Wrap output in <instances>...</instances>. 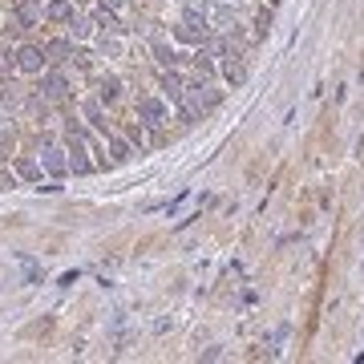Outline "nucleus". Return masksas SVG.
Here are the masks:
<instances>
[{
  "label": "nucleus",
  "mask_w": 364,
  "mask_h": 364,
  "mask_svg": "<svg viewBox=\"0 0 364 364\" xmlns=\"http://www.w3.org/2000/svg\"><path fill=\"white\" fill-rule=\"evenodd\" d=\"M37 162L45 166L49 174H65V170H69L65 150H61V146H53V142H41V146H37Z\"/></svg>",
  "instance_id": "f257e3e1"
},
{
  "label": "nucleus",
  "mask_w": 364,
  "mask_h": 364,
  "mask_svg": "<svg viewBox=\"0 0 364 364\" xmlns=\"http://www.w3.org/2000/svg\"><path fill=\"white\" fill-rule=\"evenodd\" d=\"M45 49H37V45H25V49H16V69L21 73H41L45 69Z\"/></svg>",
  "instance_id": "f03ea898"
},
{
  "label": "nucleus",
  "mask_w": 364,
  "mask_h": 364,
  "mask_svg": "<svg viewBox=\"0 0 364 364\" xmlns=\"http://www.w3.org/2000/svg\"><path fill=\"white\" fill-rule=\"evenodd\" d=\"M138 118H142L146 126H162V122H166V101H158V97H142V101H138Z\"/></svg>",
  "instance_id": "7ed1b4c3"
},
{
  "label": "nucleus",
  "mask_w": 364,
  "mask_h": 364,
  "mask_svg": "<svg viewBox=\"0 0 364 364\" xmlns=\"http://www.w3.org/2000/svg\"><path fill=\"white\" fill-rule=\"evenodd\" d=\"M41 93H45L49 101H65V97H69V86H65L61 73H45V77H41Z\"/></svg>",
  "instance_id": "20e7f679"
},
{
  "label": "nucleus",
  "mask_w": 364,
  "mask_h": 364,
  "mask_svg": "<svg viewBox=\"0 0 364 364\" xmlns=\"http://www.w3.org/2000/svg\"><path fill=\"white\" fill-rule=\"evenodd\" d=\"M69 170L73 174H90L93 162L86 158V150H81V130H73V154H69Z\"/></svg>",
  "instance_id": "39448f33"
},
{
  "label": "nucleus",
  "mask_w": 364,
  "mask_h": 364,
  "mask_svg": "<svg viewBox=\"0 0 364 364\" xmlns=\"http://www.w3.org/2000/svg\"><path fill=\"white\" fill-rule=\"evenodd\" d=\"M93 25H97L101 33H122L118 12H114V8H105V4H97V8H93Z\"/></svg>",
  "instance_id": "423d86ee"
},
{
  "label": "nucleus",
  "mask_w": 364,
  "mask_h": 364,
  "mask_svg": "<svg viewBox=\"0 0 364 364\" xmlns=\"http://www.w3.org/2000/svg\"><path fill=\"white\" fill-rule=\"evenodd\" d=\"M65 25H69V33H73V41H86V37H90V33H93V16H86V12H73V16H69Z\"/></svg>",
  "instance_id": "0eeeda50"
},
{
  "label": "nucleus",
  "mask_w": 364,
  "mask_h": 364,
  "mask_svg": "<svg viewBox=\"0 0 364 364\" xmlns=\"http://www.w3.org/2000/svg\"><path fill=\"white\" fill-rule=\"evenodd\" d=\"M198 53H203V57H227L231 41H227V37H207V41L198 45Z\"/></svg>",
  "instance_id": "6e6552de"
},
{
  "label": "nucleus",
  "mask_w": 364,
  "mask_h": 364,
  "mask_svg": "<svg viewBox=\"0 0 364 364\" xmlns=\"http://www.w3.org/2000/svg\"><path fill=\"white\" fill-rule=\"evenodd\" d=\"M162 90H166L170 101H182V97H186V86H182V77L174 73V69H170V73H162Z\"/></svg>",
  "instance_id": "1a4fd4ad"
},
{
  "label": "nucleus",
  "mask_w": 364,
  "mask_h": 364,
  "mask_svg": "<svg viewBox=\"0 0 364 364\" xmlns=\"http://www.w3.org/2000/svg\"><path fill=\"white\" fill-rule=\"evenodd\" d=\"M0 101H4V105H29V97L21 93L16 81H0Z\"/></svg>",
  "instance_id": "9d476101"
},
{
  "label": "nucleus",
  "mask_w": 364,
  "mask_h": 364,
  "mask_svg": "<svg viewBox=\"0 0 364 364\" xmlns=\"http://www.w3.org/2000/svg\"><path fill=\"white\" fill-rule=\"evenodd\" d=\"M16 21H21V29H33V25L41 21V4H33V0H25V4L16 8Z\"/></svg>",
  "instance_id": "9b49d317"
},
{
  "label": "nucleus",
  "mask_w": 364,
  "mask_h": 364,
  "mask_svg": "<svg viewBox=\"0 0 364 364\" xmlns=\"http://www.w3.org/2000/svg\"><path fill=\"white\" fill-rule=\"evenodd\" d=\"M45 16L49 21H69V16H73V0H49Z\"/></svg>",
  "instance_id": "f8f14e48"
},
{
  "label": "nucleus",
  "mask_w": 364,
  "mask_h": 364,
  "mask_svg": "<svg viewBox=\"0 0 364 364\" xmlns=\"http://www.w3.org/2000/svg\"><path fill=\"white\" fill-rule=\"evenodd\" d=\"M41 170H45V166H41L37 158H16V174H21V179L37 182V179H41Z\"/></svg>",
  "instance_id": "ddd939ff"
},
{
  "label": "nucleus",
  "mask_w": 364,
  "mask_h": 364,
  "mask_svg": "<svg viewBox=\"0 0 364 364\" xmlns=\"http://www.w3.org/2000/svg\"><path fill=\"white\" fill-rule=\"evenodd\" d=\"M45 57L53 61V65H61V61H73V45H69V41H53V45L45 49Z\"/></svg>",
  "instance_id": "4468645a"
},
{
  "label": "nucleus",
  "mask_w": 364,
  "mask_h": 364,
  "mask_svg": "<svg viewBox=\"0 0 364 364\" xmlns=\"http://www.w3.org/2000/svg\"><path fill=\"white\" fill-rule=\"evenodd\" d=\"M223 73H227V81H231V86H243V81H247V69H243V61H239L235 53H231V61L223 65Z\"/></svg>",
  "instance_id": "2eb2a0df"
},
{
  "label": "nucleus",
  "mask_w": 364,
  "mask_h": 364,
  "mask_svg": "<svg viewBox=\"0 0 364 364\" xmlns=\"http://www.w3.org/2000/svg\"><path fill=\"white\" fill-rule=\"evenodd\" d=\"M97 53H101V57H118V53H122V41H118L114 33H101V41H97Z\"/></svg>",
  "instance_id": "dca6fc26"
},
{
  "label": "nucleus",
  "mask_w": 364,
  "mask_h": 364,
  "mask_svg": "<svg viewBox=\"0 0 364 364\" xmlns=\"http://www.w3.org/2000/svg\"><path fill=\"white\" fill-rule=\"evenodd\" d=\"M109 154H114V162H126L134 150H130V142H122V138H109Z\"/></svg>",
  "instance_id": "f3484780"
},
{
  "label": "nucleus",
  "mask_w": 364,
  "mask_h": 364,
  "mask_svg": "<svg viewBox=\"0 0 364 364\" xmlns=\"http://www.w3.org/2000/svg\"><path fill=\"white\" fill-rule=\"evenodd\" d=\"M118 90H122V86H118V77H105V81L97 86V97H101V101H114V97H118Z\"/></svg>",
  "instance_id": "a211bd4d"
},
{
  "label": "nucleus",
  "mask_w": 364,
  "mask_h": 364,
  "mask_svg": "<svg viewBox=\"0 0 364 364\" xmlns=\"http://www.w3.org/2000/svg\"><path fill=\"white\" fill-rule=\"evenodd\" d=\"M154 57H158L162 65H170V69H174V61H179V57H174V49H166V45H154Z\"/></svg>",
  "instance_id": "6ab92c4d"
},
{
  "label": "nucleus",
  "mask_w": 364,
  "mask_h": 364,
  "mask_svg": "<svg viewBox=\"0 0 364 364\" xmlns=\"http://www.w3.org/2000/svg\"><path fill=\"white\" fill-rule=\"evenodd\" d=\"M16 69V53H0V73H12Z\"/></svg>",
  "instance_id": "aec40b11"
},
{
  "label": "nucleus",
  "mask_w": 364,
  "mask_h": 364,
  "mask_svg": "<svg viewBox=\"0 0 364 364\" xmlns=\"http://www.w3.org/2000/svg\"><path fill=\"white\" fill-rule=\"evenodd\" d=\"M86 114H90L93 126H105V122H101V105H97V101H90V105H86Z\"/></svg>",
  "instance_id": "412c9836"
},
{
  "label": "nucleus",
  "mask_w": 364,
  "mask_h": 364,
  "mask_svg": "<svg viewBox=\"0 0 364 364\" xmlns=\"http://www.w3.org/2000/svg\"><path fill=\"white\" fill-rule=\"evenodd\" d=\"M73 61H77V65L86 69V65H90V53H86V49H73Z\"/></svg>",
  "instance_id": "4be33fe9"
},
{
  "label": "nucleus",
  "mask_w": 364,
  "mask_h": 364,
  "mask_svg": "<svg viewBox=\"0 0 364 364\" xmlns=\"http://www.w3.org/2000/svg\"><path fill=\"white\" fill-rule=\"evenodd\" d=\"M33 4H49V0H33Z\"/></svg>",
  "instance_id": "5701e85b"
}]
</instances>
